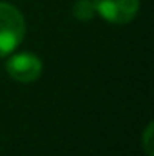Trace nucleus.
<instances>
[{"label":"nucleus","instance_id":"f257e3e1","mask_svg":"<svg viewBox=\"0 0 154 156\" xmlns=\"http://www.w3.org/2000/svg\"><path fill=\"white\" fill-rule=\"evenodd\" d=\"M26 22L22 13L5 2H0V56L11 55L24 40Z\"/></svg>","mask_w":154,"mask_h":156},{"label":"nucleus","instance_id":"f03ea898","mask_svg":"<svg viewBox=\"0 0 154 156\" xmlns=\"http://www.w3.org/2000/svg\"><path fill=\"white\" fill-rule=\"evenodd\" d=\"M96 13L111 24H129L138 9L140 0H93Z\"/></svg>","mask_w":154,"mask_h":156},{"label":"nucleus","instance_id":"7ed1b4c3","mask_svg":"<svg viewBox=\"0 0 154 156\" xmlns=\"http://www.w3.org/2000/svg\"><path fill=\"white\" fill-rule=\"evenodd\" d=\"M7 73L16 82H35L42 75V60L31 53H20L9 58L7 62Z\"/></svg>","mask_w":154,"mask_h":156},{"label":"nucleus","instance_id":"20e7f679","mask_svg":"<svg viewBox=\"0 0 154 156\" xmlns=\"http://www.w3.org/2000/svg\"><path fill=\"white\" fill-rule=\"evenodd\" d=\"M96 9L93 5V0H76L75 5H73V15L75 18L80 20V22H89L93 20Z\"/></svg>","mask_w":154,"mask_h":156},{"label":"nucleus","instance_id":"39448f33","mask_svg":"<svg viewBox=\"0 0 154 156\" xmlns=\"http://www.w3.org/2000/svg\"><path fill=\"white\" fill-rule=\"evenodd\" d=\"M151 133H152V125H147L145 136H143V149L149 156H152V149H151Z\"/></svg>","mask_w":154,"mask_h":156}]
</instances>
